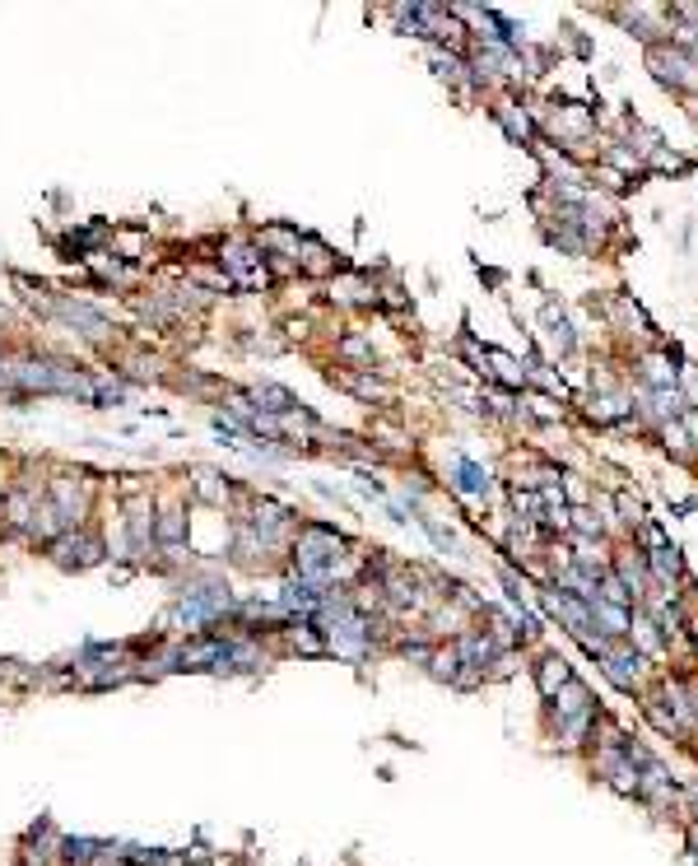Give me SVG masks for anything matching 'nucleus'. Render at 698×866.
<instances>
[{"label":"nucleus","instance_id":"nucleus-10","mask_svg":"<svg viewBox=\"0 0 698 866\" xmlns=\"http://www.w3.org/2000/svg\"><path fill=\"white\" fill-rule=\"evenodd\" d=\"M494 122L503 126V136L512 140V145H536V117H531V108H522L517 98H498L494 103Z\"/></svg>","mask_w":698,"mask_h":866},{"label":"nucleus","instance_id":"nucleus-12","mask_svg":"<svg viewBox=\"0 0 698 866\" xmlns=\"http://www.w3.org/2000/svg\"><path fill=\"white\" fill-rule=\"evenodd\" d=\"M531 676H536L540 699H554V694L573 680V666H568V657H559V652H540V662L531 666Z\"/></svg>","mask_w":698,"mask_h":866},{"label":"nucleus","instance_id":"nucleus-16","mask_svg":"<svg viewBox=\"0 0 698 866\" xmlns=\"http://www.w3.org/2000/svg\"><path fill=\"white\" fill-rule=\"evenodd\" d=\"M643 168H647V173L685 177L689 168H694V159H689V154H680V149H671V145H661V149H652V154L643 159Z\"/></svg>","mask_w":698,"mask_h":866},{"label":"nucleus","instance_id":"nucleus-5","mask_svg":"<svg viewBox=\"0 0 698 866\" xmlns=\"http://www.w3.org/2000/svg\"><path fill=\"white\" fill-rule=\"evenodd\" d=\"M610 573H615L619 582H624V592L633 596V610L647 606V596H652V573H647V555L638 550V545H615V555H610Z\"/></svg>","mask_w":698,"mask_h":866},{"label":"nucleus","instance_id":"nucleus-4","mask_svg":"<svg viewBox=\"0 0 698 866\" xmlns=\"http://www.w3.org/2000/svg\"><path fill=\"white\" fill-rule=\"evenodd\" d=\"M540 610L550 615V620H559V629H568V634L578 638V643H587L591 634H596V624H591V606L582 601V596L564 592V587H540Z\"/></svg>","mask_w":698,"mask_h":866},{"label":"nucleus","instance_id":"nucleus-15","mask_svg":"<svg viewBox=\"0 0 698 866\" xmlns=\"http://www.w3.org/2000/svg\"><path fill=\"white\" fill-rule=\"evenodd\" d=\"M429 61H433V75H438V80H447V84H466V89H470V66H466V56H461V52L433 47Z\"/></svg>","mask_w":698,"mask_h":866},{"label":"nucleus","instance_id":"nucleus-19","mask_svg":"<svg viewBox=\"0 0 698 866\" xmlns=\"http://www.w3.org/2000/svg\"><path fill=\"white\" fill-rule=\"evenodd\" d=\"M340 382H345L354 396H363V401H382L387 396V387L377 378H368V368H349V373H340Z\"/></svg>","mask_w":698,"mask_h":866},{"label":"nucleus","instance_id":"nucleus-2","mask_svg":"<svg viewBox=\"0 0 698 866\" xmlns=\"http://www.w3.org/2000/svg\"><path fill=\"white\" fill-rule=\"evenodd\" d=\"M647 70L661 89H671L680 98H698V61L689 52H680L675 42H657L647 47Z\"/></svg>","mask_w":698,"mask_h":866},{"label":"nucleus","instance_id":"nucleus-18","mask_svg":"<svg viewBox=\"0 0 698 866\" xmlns=\"http://www.w3.org/2000/svg\"><path fill=\"white\" fill-rule=\"evenodd\" d=\"M638 699H643V718L652 722V727H657L661 736H680V731H675L671 708H666V699H661L657 690H643V694H638Z\"/></svg>","mask_w":698,"mask_h":866},{"label":"nucleus","instance_id":"nucleus-23","mask_svg":"<svg viewBox=\"0 0 698 866\" xmlns=\"http://www.w3.org/2000/svg\"><path fill=\"white\" fill-rule=\"evenodd\" d=\"M680 424H685V433H689V443L698 447V410H685V415H680Z\"/></svg>","mask_w":698,"mask_h":866},{"label":"nucleus","instance_id":"nucleus-6","mask_svg":"<svg viewBox=\"0 0 698 866\" xmlns=\"http://www.w3.org/2000/svg\"><path fill=\"white\" fill-rule=\"evenodd\" d=\"M540 340H545V364H559V359H568V354L578 350V331H573V322H568V312L559 308V303H545L540 308Z\"/></svg>","mask_w":698,"mask_h":866},{"label":"nucleus","instance_id":"nucleus-13","mask_svg":"<svg viewBox=\"0 0 698 866\" xmlns=\"http://www.w3.org/2000/svg\"><path fill=\"white\" fill-rule=\"evenodd\" d=\"M298 271L303 275H336L340 261L331 257V247L317 243V238H303V247H298Z\"/></svg>","mask_w":698,"mask_h":866},{"label":"nucleus","instance_id":"nucleus-3","mask_svg":"<svg viewBox=\"0 0 698 866\" xmlns=\"http://www.w3.org/2000/svg\"><path fill=\"white\" fill-rule=\"evenodd\" d=\"M601 676L610 680L619 694H643L647 690V676H652V662H647L643 652H638L629 638H624V643H615V648L601 657Z\"/></svg>","mask_w":698,"mask_h":866},{"label":"nucleus","instance_id":"nucleus-20","mask_svg":"<svg viewBox=\"0 0 698 866\" xmlns=\"http://www.w3.org/2000/svg\"><path fill=\"white\" fill-rule=\"evenodd\" d=\"M196 494H201L205 503H215V508H224V503H229V485H219L215 471H196Z\"/></svg>","mask_w":698,"mask_h":866},{"label":"nucleus","instance_id":"nucleus-14","mask_svg":"<svg viewBox=\"0 0 698 866\" xmlns=\"http://www.w3.org/2000/svg\"><path fill=\"white\" fill-rule=\"evenodd\" d=\"M661 438V447H666V452H671L675 461H685V466H698V447L689 443V433H685V424L680 420H671V424H657V429H652Z\"/></svg>","mask_w":698,"mask_h":866},{"label":"nucleus","instance_id":"nucleus-8","mask_svg":"<svg viewBox=\"0 0 698 866\" xmlns=\"http://www.w3.org/2000/svg\"><path fill=\"white\" fill-rule=\"evenodd\" d=\"M447 485L457 489L466 503H489L494 499V475H489V466H480V461H470V457H457Z\"/></svg>","mask_w":698,"mask_h":866},{"label":"nucleus","instance_id":"nucleus-1","mask_svg":"<svg viewBox=\"0 0 698 866\" xmlns=\"http://www.w3.org/2000/svg\"><path fill=\"white\" fill-rule=\"evenodd\" d=\"M289 555H294V578L312 582V587H322V592L340 587V578H345V564L354 559V555H349L345 536H340V531H331V527H322V522H303V527L294 531Z\"/></svg>","mask_w":698,"mask_h":866},{"label":"nucleus","instance_id":"nucleus-22","mask_svg":"<svg viewBox=\"0 0 698 866\" xmlns=\"http://www.w3.org/2000/svg\"><path fill=\"white\" fill-rule=\"evenodd\" d=\"M340 354H345V359H359V364H368V368H373V345H368V340H363V336H349V340H340Z\"/></svg>","mask_w":698,"mask_h":866},{"label":"nucleus","instance_id":"nucleus-25","mask_svg":"<svg viewBox=\"0 0 698 866\" xmlns=\"http://www.w3.org/2000/svg\"><path fill=\"white\" fill-rule=\"evenodd\" d=\"M689 866H698V825H689Z\"/></svg>","mask_w":698,"mask_h":866},{"label":"nucleus","instance_id":"nucleus-9","mask_svg":"<svg viewBox=\"0 0 698 866\" xmlns=\"http://www.w3.org/2000/svg\"><path fill=\"white\" fill-rule=\"evenodd\" d=\"M582 713H596V699H591V690L582 685L578 676L568 680L554 699H545V718H550V727H559V722H568V718H582Z\"/></svg>","mask_w":698,"mask_h":866},{"label":"nucleus","instance_id":"nucleus-26","mask_svg":"<svg viewBox=\"0 0 698 866\" xmlns=\"http://www.w3.org/2000/svg\"><path fill=\"white\" fill-rule=\"evenodd\" d=\"M694 801H698V792H694Z\"/></svg>","mask_w":698,"mask_h":866},{"label":"nucleus","instance_id":"nucleus-11","mask_svg":"<svg viewBox=\"0 0 698 866\" xmlns=\"http://www.w3.org/2000/svg\"><path fill=\"white\" fill-rule=\"evenodd\" d=\"M629 643L643 652L647 662H666V657H671V648H666V638H661L657 620H652L643 606L633 610V620H629Z\"/></svg>","mask_w":698,"mask_h":866},{"label":"nucleus","instance_id":"nucleus-17","mask_svg":"<svg viewBox=\"0 0 698 866\" xmlns=\"http://www.w3.org/2000/svg\"><path fill=\"white\" fill-rule=\"evenodd\" d=\"M429 676L433 680H443V685H452V680L461 676V657H457V648L452 643H433V652H429Z\"/></svg>","mask_w":698,"mask_h":866},{"label":"nucleus","instance_id":"nucleus-7","mask_svg":"<svg viewBox=\"0 0 698 866\" xmlns=\"http://www.w3.org/2000/svg\"><path fill=\"white\" fill-rule=\"evenodd\" d=\"M47 550H52V559L61 569H89V564L103 559V541H98L94 531H61Z\"/></svg>","mask_w":698,"mask_h":866},{"label":"nucleus","instance_id":"nucleus-24","mask_svg":"<svg viewBox=\"0 0 698 866\" xmlns=\"http://www.w3.org/2000/svg\"><path fill=\"white\" fill-rule=\"evenodd\" d=\"M685 643L694 648V662H698V615H689V634H685Z\"/></svg>","mask_w":698,"mask_h":866},{"label":"nucleus","instance_id":"nucleus-21","mask_svg":"<svg viewBox=\"0 0 698 866\" xmlns=\"http://www.w3.org/2000/svg\"><path fill=\"white\" fill-rule=\"evenodd\" d=\"M675 392H680V401H685V410H698V364H680V382H675Z\"/></svg>","mask_w":698,"mask_h":866}]
</instances>
